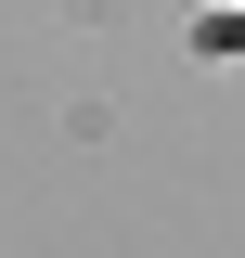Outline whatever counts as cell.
<instances>
[{
    "mask_svg": "<svg viewBox=\"0 0 245 258\" xmlns=\"http://www.w3.org/2000/svg\"><path fill=\"white\" fill-rule=\"evenodd\" d=\"M207 52H245V13H219V26H207Z\"/></svg>",
    "mask_w": 245,
    "mask_h": 258,
    "instance_id": "1",
    "label": "cell"
}]
</instances>
